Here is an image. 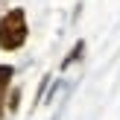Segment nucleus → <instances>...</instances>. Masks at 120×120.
<instances>
[{"instance_id":"obj_1","label":"nucleus","mask_w":120,"mask_h":120,"mask_svg":"<svg viewBox=\"0 0 120 120\" xmlns=\"http://www.w3.org/2000/svg\"><path fill=\"white\" fill-rule=\"evenodd\" d=\"M29 38V26H26V12L21 6L9 9L3 18H0V50L15 53L26 44Z\"/></svg>"},{"instance_id":"obj_4","label":"nucleus","mask_w":120,"mask_h":120,"mask_svg":"<svg viewBox=\"0 0 120 120\" xmlns=\"http://www.w3.org/2000/svg\"><path fill=\"white\" fill-rule=\"evenodd\" d=\"M18 109H21V88H12L9 97H6V111H9V114H15Z\"/></svg>"},{"instance_id":"obj_2","label":"nucleus","mask_w":120,"mask_h":120,"mask_svg":"<svg viewBox=\"0 0 120 120\" xmlns=\"http://www.w3.org/2000/svg\"><path fill=\"white\" fill-rule=\"evenodd\" d=\"M12 76H15V68L12 64H0V120L6 114V91L12 88Z\"/></svg>"},{"instance_id":"obj_3","label":"nucleus","mask_w":120,"mask_h":120,"mask_svg":"<svg viewBox=\"0 0 120 120\" xmlns=\"http://www.w3.org/2000/svg\"><path fill=\"white\" fill-rule=\"evenodd\" d=\"M82 53H85V41H76V44H73V50L68 53V59L62 62V70H64V68H70L73 62H79V59H82Z\"/></svg>"}]
</instances>
